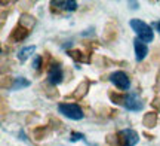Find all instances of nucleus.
I'll return each instance as SVG.
<instances>
[{
	"label": "nucleus",
	"instance_id": "nucleus-1",
	"mask_svg": "<svg viewBox=\"0 0 160 146\" xmlns=\"http://www.w3.org/2000/svg\"><path fill=\"white\" fill-rule=\"evenodd\" d=\"M131 27L132 30L137 33V37L141 39L144 43H148V42H153L154 39V31L150 27L147 23H144L142 19H131Z\"/></svg>",
	"mask_w": 160,
	"mask_h": 146
},
{
	"label": "nucleus",
	"instance_id": "nucleus-2",
	"mask_svg": "<svg viewBox=\"0 0 160 146\" xmlns=\"http://www.w3.org/2000/svg\"><path fill=\"white\" fill-rule=\"evenodd\" d=\"M58 111H59V113H62L64 116H67L68 119H73V121H80L85 116L83 109L76 103H59Z\"/></svg>",
	"mask_w": 160,
	"mask_h": 146
},
{
	"label": "nucleus",
	"instance_id": "nucleus-3",
	"mask_svg": "<svg viewBox=\"0 0 160 146\" xmlns=\"http://www.w3.org/2000/svg\"><path fill=\"white\" fill-rule=\"evenodd\" d=\"M117 136H119V146H135L139 140L138 131L132 128L122 130V131L117 133Z\"/></svg>",
	"mask_w": 160,
	"mask_h": 146
},
{
	"label": "nucleus",
	"instance_id": "nucleus-4",
	"mask_svg": "<svg viewBox=\"0 0 160 146\" xmlns=\"http://www.w3.org/2000/svg\"><path fill=\"white\" fill-rule=\"evenodd\" d=\"M64 81V70L62 66L59 61H53L52 66L48 69V82L51 85H55L57 87L58 84H61Z\"/></svg>",
	"mask_w": 160,
	"mask_h": 146
},
{
	"label": "nucleus",
	"instance_id": "nucleus-5",
	"mask_svg": "<svg viewBox=\"0 0 160 146\" xmlns=\"http://www.w3.org/2000/svg\"><path fill=\"white\" fill-rule=\"evenodd\" d=\"M108 79L111 81V84H113L116 88H119V89H123V91L131 87V78L126 75L125 72H122V70L113 72V73L110 75Z\"/></svg>",
	"mask_w": 160,
	"mask_h": 146
},
{
	"label": "nucleus",
	"instance_id": "nucleus-6",
	"mask_svg": "<svg viewBox=\"0 0 160 146\" xmlns=\"http://www.w3.org/2000/svg\"><path fill=\"white\" fill-rule=\"evenodd\" d=\"M30 31H31V30L22 27L21 24H17V25L11 30V35L8 37V42H9V43H18V42L25 41V39L28 37Z\"/></svg>",
	"mask_w": 160,
	"mask_h": 146
},
{
	"label": "nucleus",
	"instance_id": "nucleus-7",
	"mask_svg": "<svg viewBox=\"0 0 160 146\" xmlns=\"http://www.w3.org/2000/svg\"><path fill=\"white\" fill-rule=\"evenodd\" d=\"M144 100L138 95L137 93H131L126 95V101H125V107L128 111L132 112H138V111H142L144 109Z\"/></svg>",
	"mask_w": 160,
	"mask_h": 146
},
{
	"label": "nucleus",
	"instance_id": "nucleus-8",
	"mask_svg": "<svg viewBox=\"0 0 160 146\" xmlns=\"http://www.w3.org/2000/svg\"><path fill=\"white\" fill-rule=\"evenodd\" d=\"M70 58H73L76 63H91L93 61V54H92L91 49H86V51H82V49H68L67 51Z\"/></svg>",
	"mask_w": 160,
	"mask_h": 146
},
{
	"label": "nucleus",
	"instance_id": "nucleus-9",
	"mask_svg": "<svg viewBox=\"0 0 160 146\" xmlns=\"http://www.w3.org/2000/svg\"><path fill=\"white\" fill-rule=\"evenodd\" d=\"M102 37L105 42H114L119 37V27L114 21H110L105 24V27L102 30Z\"/></svg>",
	"mask_w": 160,
	"mask_h": 146
},
{
	"label": "nucleus",
	"instance_id": "nucleus-10",
	"mask_svg": "<svg viewBox=\"0 0 160 146\" xmlns=\"http://www.w3.org/2000/svg\"><path fill=\"white\" fill-rule=\"evenodd\" d=\"M91 84H92V82L89 81V79H85V81H82L79 85H77V88H76L74 91H73V94H71V95H68V97H65V101H67V99H76V100L85 99V95L89 93Z\"/></svg>",
	"mask_w": 160,
	"mask_h": 146
},
{
	"label": "nucleus",
	"instance_id": "nucleus-11",
	"mask_svg": "<svg viewBox=\"0 0 160 146\" xmlns=\"http://www.w3.org/2000/svg\"><path fill=\"white\" fill-rule=\"evenodd\" d=\"M133 48H135V58H137V61H142L148 55V46H147V43H144L138 37H135V41H133Z\"/></svg>",
	"mask_w": 160,
	"mask_h": 146
},
{
	"label": "nucleus",
	"instance_id": "nucleus-12",
	"mask_svg": "<svg viewBox=\"0 0 160 146\" xmlns=\"http://www.w3.org/2000/svg\"><path fill=\"white\" fill-rule=\"evenodd\" d=\"M51 6L57 8V9H61V11H68V12H73L79 8L77 2H74V0H53V2H51Z\"/></svg>",
	"mask_w": 160,
	"mask_h": 146
},
{
	"label": "nucleus",
	"instance_id": "nucleus-13",
	"mask_svg": "<svg viewBox=\"0 0 160 146\" xmlns=\"http://www.w3.org/2000/svg\"><path fill=\"white\" fill-rule=\"evenodd\" d=\"M49 133H51V127L49 125H37V127H34L31 130V136L37 142L45 140L46 137L49 136Z\"/></svg>",
	"mask_w": 160,
	"mask_h": 146
},
{
	"label": "nucleus",
	"instance_id": "nucleus-14",
	"mask_svg": "<svg viewBox=\"0 0 160 146\" xmlns=\"http://www.w3.org/2000/svg\"><path fill=\"white\" fill-rule=\"evenodd\" d=\"M159 116H157V112H147L142 116V125L145 128H154L157 125Z\"/></svg>",
	"mask_w": 160,
	"mask_h": 146
},
{
	"label": "nucleus",
	"instance_id": "nucleus-15",
	"mask_svg": "<svg viewBox=\"0 0 160 146\" xmlns=\"http://www.w3.org/2000/svg\"><path fill=\"white\" fill-rule=\"evenodd\" d=\"M18 24H21L22 27L31 30L36 25V18L33 17L31 14H28V12H22V15L19 17V21H18Z\"/></svg>",
	"mask_w": 160,
	"mask_h": 146
},
{
	"label": "nucleus",
	"instance_id": "nucleus-16",
	"mask_svg": "<svg viewBox=\"0 0 160 146\" xmlns=\"http://www.w3.org/2000/svg\"><path fill=\"white\" fill-rule=\"evenodd\" d=\"M42 91L46 94V97H48V99H51V100H58L59 99V91L57 89L55 85H51L49 82L42 85Z\"/></svg>",
	"mask_w": 160,
	"mask_h": 146
},
{
	"label": "nucleus",
	"instance_id": "nucleus-17",
	"mask_svg": "<svg viewBox=\"0 0 160 146\" xmlns=\"http://www.w3.org/2000/svg\"><path fill=\"white\" fill-rule=\"evenodd\" d=\"M108 99L114 103V105H125L126 101V95L123 93H117L114 89H108Z\"/></svg>",
	"mask_w": 160,
	"mask_h": 146
},
{
	"label": "nucleus",
	"instance_id": "nucleus-18",
	"mask_svg": "<svg viewBox=\"0 0 160 146\" xmlns=\"http://www.w3.org/2000/svg\"><path fill=\"white\" fill-rule=\"evenodd\" d=\"M36 51V46L34 45H31V46H24L19 49V52H18V60L24 63V61H27L28 57H31V54Z\"/></svg>",
	"mask_w": 160,
	"mask_h": 146
},
{
	"label": "nucleus",
	"instance_id": "nucleus-19",
	"mask_svg": "<svg viewBox=\"0 0 160 146\" xmlns=\"http://www.w3.org/2000/svg\"><path fill=\"white\" fill-rule=\"evenodd\" d=\"M49 119V122H48V125L51 127L52 131H62L64 130V124L58 119L57 116H53V115H51V116L48 118Z\"/></svg>",
	"mask_w": 160,
	"mask_h": 146
},
{
	"label": "nucleus",
	"instance_id": "nucleus-20",
	"mask_svg": "<svg viewBox=\"0 0 160 146\" xmlns=\"http://www.w3.org/2000/svg\"><path fill=\"white\" fill-rule=\"evenodd\" d=\"M27 87H30V81L27 78H24V76H19V78H15L12 89L17 91V89H22V88H27Z\"/></svg>",
	"mask_w": 160,
	"mask_h": 146
},
{
	"label": "nucleus",
	"instance_id": "nucleus-21",
	"mask_svg": "<svg viewBox=\"0 0 160 146\" xmlns=\"http://www.w3.org/2000/svg\"><path fill=\"white\" fill-rule=\"evenodd\" d=\"M113 61H110L108 58H105L102 55H93V64L98 67H108V64H111Z\"/></svg>",
	"mask_w": 160,
	"mask_h": 146
},
{
	"label": "nucleus",
	"instance_id": "nucleus-22",
	"mask_svg": "<svg viewBox=\"0 0 160 146\" xmlns=\"http://www.w3.org/2000/svg\"><path fill=\"white\" fill-rule=\"evenodd\" d=\"M13 82H15V78H12L11 75H3L2 76V88L3 89H9L11 88L12 89V87H13Z\"/></svg>",
	"mask_w": 160,
	"mask_h": 146
},
{
	"label": "nucleus",
	"instance_id": "nucleus-23",
	"mask_svg": "<svg viewBox=\"0 0 160 146\" xmlns=\"http://www.w3.org/2000/svg\"><path fill=\"white\" fill-rule=\"evenodd\" d=\"M105 142H107V145L108 146H119V136L117 133L114 134H108L105 137Z\"/></svg>",
	"mask_w": 160,
	"mask_h": 146
},
{
	"label": "nucleus",
	"instance_id": "nucleus-24",
	"mask_svg": "<svg viewBox=\"0 0 160 146\" xmlns=\"http://www.w3.org/2000/svg\"><path fill=\"white\" fill-rule=\"evenodd\" d=\"M42 64H43V58L39 55V57H36L34 61H33V69H34L37 73H40V72H42Z\"/></svg>",
	"mask_w": 160,
	"mask_h": 146
},
{
	"label": "nucleus",
	"instance_id": "nucleus-25",
	"mask_svg": "<svg viewBox=\"0 0 160 146\" xmlns=\"http://www.w3.org/2000/svg\"><path fill=\"white\" fill-rule=\"evenodd\" d=\"M70 140H71V142L85 140V134H82V133H77V131H73V133H71V136H70Z\"/></svg>",
	"mask_w": 160,
	"mask_h": 146
},
{
	"label": "nucleus",
	"instance_id": "nucleus-26",
	"mask_svg": "<svg viewBox=\"0 0 160 146\" xmlns=\"http://www.w3.org/2000/svg\"><path fill=\"white\" fill-rule=\"evenodd\" d=\"M150 105L153 106L156 111H159V109H160V94H156L154 99L151 100V103H150Z\"/></svg>",
	"mask_w": 160,
	"mask_h": 146
},
{
	"label": "nucleus",
	"instance_id": "nucleus-27",
	"mask_svg": "<svg viewBox=\"0 0 160 146\" xmlns=\"http://www.w3.org/2000/svg\"><path fill=\"white\" fill-rule=\"evenodd\" d=\"M40 118V115L39 113H37V112H33V115H28V116H27V119H25V122L27 124H33V121H34V119H39Z\"/></svg>",
	"mask_w": 160,
	"mask_h": 146
},
{
	"label": "nucleus",
	"instance_id": "nucleus-28",
	"mask_svg": "<svg viewBox=\"0 0 160 146\" xmlns=\"http://www.w3.org/2000/svg\"><path fill=\"white\" fill-rule=\"evenodd\" d=\"M154 89H156V91H160V70H159V73H157V78H156Z\"/></svg>",
	"mask_w": 160,
	"mask_h": 146
},
{
	"label": "nucleus",
	"instance_id": "nucleus-29",
	"mask_svg": "<svg viewBox=\"0 0 160 146\" xmlns=\"http://www.w3.org/2000/svg\"><path fill=\"white\" fill-rule=\"evenodd\" d=\"M144 136H145V137H147L148 140H153V139H154V136H153V134H150V133H147V131L144 133Z\"/></svg>",
	"mask_w": 160,
	"mask_h": 146
},
{
	"label": "nucleus",
	"instance_id": "nucleus-30",
	"mask_svg": "<svg viewBox=\"0 0 160 146\" xmlns=\"http://www.w3.org/2000/svg\"><path fill=\"white\" fill-rule=\"evenodd\" d=\"M156 25H157V29H159V31H160V21H159L157 24H156Z\"/></svg>",
	"mask_w": 160,
	"mask_h": 146
}]
</instances>
